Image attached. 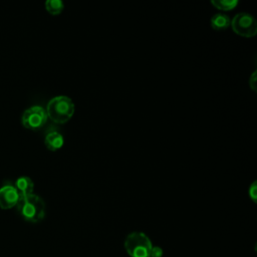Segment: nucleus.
<instances>
[{
  "mask_svg": "<svg viewBox=\"0 0 257 257\" xmlns=\"http://www.w3.org/2000/svg\"><path fill=\"white\" fill-rule=\"evenodd\" d=\"M248 195L254 203L257 202V181H253L250 184L248 188Z\"/></svg>",
  "mask_w": 257,
  "mask_h": 257,
  "instance_id": "12",
  "label": "nucleus"
},
{
  "mask_svg": "<svg viewBox=\"0 0 257 257\" xmlns=\"http://www.w3.org/2000/svg\"><path fill=\"white\" fill-rule=\"evenodd\" d=\"M238 0H211V4L222 11H230L236 8L238 5Z\"/></svg>",
  "mask_w": 257,
  "mask_h": 257,
  "instance_id": "10",
  "label": "nucleus"
},
{
  "mask_svg": "<svg viewBox=\"0 0 257 257\" xmlns=\"http://www.w3.org/2000/svg\"><path fill=\"white\" fill-rule=\"evenodd\" d=\"M164 255V250L160 246H154L152 247L150 251V256L149 257H163Z\"/></svg>",
  "mask_w": 257,
  "mask_h": 257,
  "instance_id": "13",
  "label": "nucleus"
},
{
  "mask_svg": "<svg viewBox=\"0 0 257 257\" xmlns=\"http://www.w3.org/2000/svg\"><path fill=\"white\" fill-rule=\"evenodd\" d=\"M230 26L232 30L242 37H253L257 34V21L255 17L248 12H239L231 19Z\"/></svg>",
  "mask_w": 257,
  "mask_h": 257,
  "instance_id": "4",
  "label": "nucleus"
},
{
  "mask_svg": "<svg viewBox=\"0 0 257 257\" xmlns=\"http://www.w3.org/2000/svg\"><path fill=\"white\" fill-rule=\"evenodd\" d=\"M64 143L63 136L57 130H51L46 133L44 137V144L46 148L52 152H55L62 148Z\"/></svg>",
  "mask_w": 257,
  "mask_h": 257,
  "instance_id": "7",
  "label": "nucleus"
},
{
  "mask_svg": "<svg viewBox=\"0 0 257 257\" xmlns=\"http://www.w3.org/2000/svg\"><path fill=\"white\" fill-rule=\"evenodd\" d=\"M14 188L17 190V192L19 193L20 197L22 196H26V195H30L33 194V190H34V183L33 181L27 177V176H20L16 179L15 183H14Z\"/></svg>",
  "mask_w": 257,
  "mask_h": 257,
  "instance_id": "8",
  "label": "nucleus"
},
{
  "mask_svg": "<svg viewBox=\"0 0 257 257\" xmlns=\"http://www.w3.org/2000/svg\"><path fill=\"white\" fill-rule=\"evenodd\" d=\"M20 199V195L13 185H6L0 188V208L4 210L11 209L16 206Z\"/></svg>",
  "mask_w": 257,
  "mask_h": 257,
  "instance_id": "6",
  "label": "nucleus"
},
{
  "mask_svg": "<svg viewBox=\"0 0 257 257\" xmlns=\"http://www.w3.org/2000/svg\"><path fill=\"white\" fill-rule=\"evenodd\" d=\"M46 113L55 123H65L74 114L75 104L73 100L67 95H56L53 96L46 104Z\"/></svg>",
  "mask_w": 257,
  "mask_h": 257,
  "instance_id": "1",
  "label": "nucleus"
},
{
  "mask_svg": "<svg viewBox=\"0 0 257 257\" xmlns=\"http://www.w3.org/2000/svg\"><path fill=\"white\" fill-rule=\"evenodd\" d=\"M47 113L41 105H32L25 109L21 116V122L28 130H38L47 121Z\"/></svg>",
  "mask_w": 257,
  "mask_h": 257,
  "instance_id": "5",
  "label": "nucleus"
},
{
  "mask_svg": "<svg viewBox=\"0 0 257 257\" xmlns=\"http://www.w3.org/2000/svg\"><path fill=\"white\" fill-rule=\"evenodd\" d=\"M256 82H257V76H256V70H254L249 76V86L253 91L256 90Z\"/></svg>",
  "mask_w": 257,
  "mask_h": 257,
  "instance_id": "14",
  "label": "nucleus"
},
{
  "mask_svg": "<svg viewBox=\"0 0 257 257\" xmlns=\"http://www.w3.org/2000/svg\"><path fill=\"white\" fill-rule=\"evenodd\" d=\"M16 206L21 217L27 222L38 223L45 217V203L34 193L20 197Z\"/></svg>",
  "mask_w": 257,
  "mask_h": 257,
  "instance_id": "2",
  "label": "nucleus"
},
{
  "mask_svg": "<svg viewBox=\"0 0 257 257\" xmlns=\"http://www.w3.org/2000/svg\"><path fill=\"white\" fill-rule=\"evenodd\" d=\"M231 18L225 13H216L210 19V25L214 30L220 31L230 26Z\"/></svg>",
  "mask_w": 257,
  "mask_h": 257,
  "instance_id": "9",
  "label": "nucleus"
},
{
  "mask_svg": "<svg viewBox=\"0 0 257 257\" xmlns=\"http://www.w3.org/2000/svg\"><path fill=\"white\" fill-rule=\"evenodd\" d=\"M123 247L130 257H149L153 243L144 232L134 231L126 235Z\"/></svg>",
  "mask_w": 257,
  "mask_h": 257,
  "instance_id": "3",
  "label": "nucleus"
},
{
  "mask_svg": "<svg viewBox=\"0 0 257 257\" xmlns=\"http://www.w3.org/2000/svg\"><path fill=\"white\" fill-rule=\"evenodd\" d=\"M45 9L51 15H58L64 9V4L61 0H46Z\"/></svg>",
  "mask_w": 257,
  "mask_h": 257,
  "instance_id": "11",
  "label": "nucleus"
}]
</instances>
